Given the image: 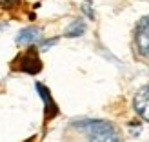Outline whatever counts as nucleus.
<instances>
[{
  "mask_svg": "<svg viewBox=\"0 0 149 142\" xmlns=\"http://www.w3.org/2000/svg\"><path fill=\"white\" fill-rule=\"evenodd\" d=\"M74 128L84 133L89 142H120L116 129L106 120H80L74 122Z\"/></svg>",
  "mask_w": 149,
  "mask_h": 142,
  "instance_id": "1",
  "label": "nucleus"
},
{
  "mask_svg": "<svg viewBox=\"0 0 149 142\" xmlns=\"http://www.w3.org/2000/svg\"><path fill=\"white\" fill-rule=\"evenodd\" d=\"M13 69L17 71H24L29 75H36L42 69V62L38 58V51L35 48H29L26 53H22L17 57V60L13 62Z\"/></svg>",
  "mask_w": 149,
  "mask_h": 142,
  "instance_id": "2",
  "label": "nucleus"
},
{
  "mask_svg": "<svg viewBox=\"0 0 149 142\" xmlns=\"http://www.w3.org/2000/svg\"><path fill=\"white\" fill-rule=\"evenodd\" d=\"M135 42L142 55H149V15L138 22L135 31Z\"/></svg>",
  "mask_w": 149,
  "mask_h": 142,
  "instance_id": "3",
  "label": "nucleus"
},
{
  "mask_svg": "<svg viewBox=\"0 0 149 142\" xmlns=\"http://www.w3.org/2000/svg\"><path fill=\"white\" fill-rule=\"evenodd\" d=\"M133 106H135L136 113L144 120L149 122V84L138 89V93L135 95V100H133Z\"/></svg>",
  "mask_w": 149,
  "mask_h": 142,
  "instance_id": "4",
  "label": "nucleus"
},
{
  "mask_svg": "<svg viewBox=\"0 0 149 142\" xmlns=\"http://www.w3.org/2000/svg\"><path fill=\"white\" fill-rule=\"evenodd\" d=\"M36 87V91H38V95L42 97V100H44V106H46V120H51V118H55L58 115V108H56V104L55 100L51 99V95H49V89L40 84V82H36L35 84Z\"/></svg>",
  "mask_w": 149,
  "mask_h": 142,
  "instance_id": "5",
  "label": "nucleus"
},
{
  "mask_svg": "<svg viewBox=\"0 0 149 142\" xmlns=\"http://www.w3.org/2000/svg\"><path fill=\"white\" fill-rule=\"evenodd\" d=\"M36 40H40V29L38 27H24L17 36V44L20 46H29V44H35Z\"/></svg>",
  "mask_w": 149,
  "mask_h": 142,
  "instance_id": "6",
  "label": "nucleus"
},
{
  "mask_svg": "<svg viewBox=\"0 0 149 142\" xmlns=\"http://www.w3.org/2000/svg\"><path fill=\"white\" fill-rule=\"evenodd\" d=\"M84 31H86V24H84V22H82V20H73L71 24L68 26V29H65V36L74 38V36H80Z\"/></svg>",
  "mask_w": 149,
  "mask_h": 142,
  "instance_id": "7",
  "label": "nucleus"
},
{
  "mask_svg": "<svg viewBox=\"0 0 149 142\" xmlns=\"http://www.w3.org/2000/svg\"><path fill=\"white\" fill-rule=\"evenodd\" d=\"M82 9H84V13L87 15V18H95V13H93V9H91V2H89V0H86L84 2V6H82Z\"/></svg>",
  "mask_w": 149,
  "mask_h": 142,
  "instance_id": "8",
  "label": "nucleus"
},
{
  "mask_svg": "<svg viewBox=\"0 0 149 142\" xmlns=\"http://www.w3.org/2000/svg\"><path fill=\"white\" fill-rule=\"evenodd\" d=\"M15 2H18V0H0V4H2L4 7H9V6H13Z\"/></svg>",
  "mask_w": 149,
  "mask_h": 142,
  "instance_id": "9",
  "label": "nucleus"
}]
</instances>
